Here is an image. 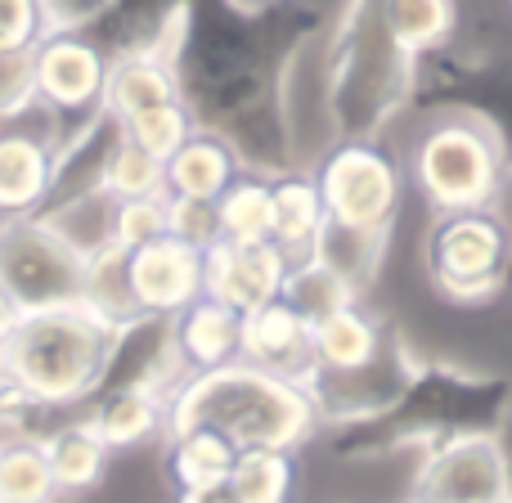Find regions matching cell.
Listing matches in <instances>:
<instances>
[{
  "instance_id": "obj_39",
  "label": "cell",
  "mask_w": 512,
  "mask_h": 503,
  "mask_svg": "<svg viewBox=\"0 0 512 503\" xmlns=\"http://www.w3.org/2000/svg\"><path fill=\"white\" fill-rule=\"evenodd\" d=\"M45 18V32H86L104 14H113L117 0H36Z\"/></svg>"
},
{
  "instance_id": "obj_20",
  "label": "cell",
  "mask_w": 512,
  "mask_h": 503,
  "mask_svg": "<svg viewBox=\"0 0 512 503\" xmlns=\"http://www.w3.org/2000/svg\"><path fill=\"white\" fill-rule=\"evenodd\" d=\"M239 171H243V162H239V153H234V144L225 140V135L198 126V131L167 158V194L216 203Z\"/></svg>"
},
{
  "instance_id": "obj_31",
  "label": "cell",
  "mask_w": 512,
  "mask_h": 503,
  "mask_svg": "<svg viewBox=\"0 0 512 503\" xmlns=\"http://www.w3.org/2000/svg\"><path fill=\"white\" fill-rule=\"evenodd\" d=\"M0 499L9 503H54L63 499L50 477V459H45L41 441L18 436V441L0 445Z\"/></svg>"
},
{
  "instance_id": "obj_28",
  "label": "cell",
  "mask_w": 512,
  "mask_h": 503,
  "mask_svg": "<svg viewBox=\"0 0 512 503\" xmlns=\"http://www.w3.org/2000/svg\"><path fill=\"white\" fill-rule=\"evenodd\" d=\"M216 221L225 243H270L274 230V189L261 171H239L221 198H216Z\"/></svg>"
},
{
  "instance_id": "obj_10",
  "label": "cell",
  "mask_w": 512,
  "mask_h": 503,
  "mask_svg": "<svg viewBox=\"0 0 512 503\" xmlns=\"http://www.w3.org/2000/svg\"><path fill=\"white\" fill-rule=\"evenodd\" d=\"M185 378L189 373L180 364L171 315H144L140 310V315L113 324L104 369H99V387L90 400L113 396V391H149V396L171 400Z\"/></svg>"
},
{
  "instance_id": "obj_12",
  "label": "cell",
  "mask_w": 512,
  "mask_h": 503,
  "mask_svg": "<svg viewBox=\"0 0 512 503\" xmlns=\"http://www.w3.org/2000/svg\"><path fill=\"white\" fill-rule=\"evenodd\" d=\"M126 279L144 315H180L189 301L203 297V252L162 234L126 252Z\"/></svg>"
},
{
  "instance_id": "obj_24",
  "label": "cell",
  "mask_w": 512,
  "mask_h": 503,
  "mask_svg": "<svg viewBox=\"0 0 512 503\" xmlns=\"http://www.w3.org/2000/svg\"><path fill=\"white\" fill-rule=\"evenodd\" d=\"M86 423L108 450H135V445H149L153 436H167V400L149 391H113L95 400Z\"/></svg>"
},
{
  "instance_id": "obj_43",
  "label": "cell",
  "mask_w": 512,
  "mask_h": 503,
  "mask_svg": "<svg viewBox=\"0 0 512 503\" xmlns=\"http://www.w3.org/2000/svg\"><path fill=\"white\" fill-rule=\"evenodd\" d=\"M499 450H504V472H508V503H512V414L504 418V427H499Z\"/></svg>"
},
{
  "instance_id": "obj_6",
  "label": "cell",
  "mask_w": 512,
  "mask_h": 503,
  "mask_svg": "<svg viewBox=\"0 0 512 503\" xmlns=\"http://www.w3.org/2000/svg\"><path fill=\"white\" fill-rule=\"evenodd\" d=\"M423 270L454 306H481L512 283V243L486 207L432 216L423 234Z\"/></svg>"
},
{
  "instance_id": "obj_5",
  "label": "cell",
  "mask_w": 512,
  "mask_h": 503,
  "mask_svg": "<svg viewBox=\"0 0 512 503\" xmlns=\"http://www.w3.org/2000/svg\"><path fill=\"white\" fill-rule=\"evenodd\" d=\"M508 162L504 131L481 108H445L409 144V180L432 216L486 207Z\"/></svg>"
},
{
  "instance_id": "obj_17",
  "label": "cell",
  "mask_w": 512,
  "mask_h": 503,
  "mask_svg": "<svg viewBox=\"0 0 512 503\" xmlns=\"http://www.w3.org/2000/svg\"><path fill=\"white\" fill-rule=\"evenodd\" d=\"M54 144L23 126H0V216H36L50 203Z\"/></svg>"
},
{
  "instance_id": "obj_23",
  "label": "cell",
  "mask_w": 512,
  "mask_h": 503,
  "mask_svg": "<svg viewBox=\"0 0 512 503\" xmlns=\"http://www.w3.org/2000/svg\"><path fill=\"white\" fill-rule=\"evenodd\" d=\"M45 225L68 243L81 261H95V256L113 252V225H117V198L108 189H90L77 198H59V203H45L41 212Z\"/></svg>"
},
{
  "instance_id": "obj_40",
  "label": "cell",
  "mask_w": 512,
  "mask_h": 503,
  "mask_svg": "<svg viewBox=\"0 0 512 503\" xmlns=\"http://www.w3.org/2000/svg\"><path fill=\"white\" fill-rule=\"evenodd\" d=\"M486 212L495 216V225L508 234V243H512V162L504 167V176H499V185H495V194H490Z\"/></svg>"
},
{
  "instance_id": "obj_25",
  "label": "cell",
  "mask_w": 512,
  "mask_h": 503,
  "mask_svg": "<svg viewBox=\"0 0 512 503\" xmlns=\"http://www.w3.org/2000/svg\"><path fill=\"white\" fill-rule=\"evenodd\" d=\"M239 459V445L225 441L212 427H185V432L167 436V472L176 490H198V486H225Z\"/></svg>"
},
{
  "instance_id": "obj_4",
  "label": "cell",
  "mask_w": 512,
  "mask_h": 503,
  "mask_svg": "<svg viewBox=\"0 0 512 503\" xmlns=\"http://www.w3.org/2000/svg\"><path fill=\"white\" fill-rule=\"evenodd\" d=\"M113 324L86 301L50 310H23L0 346V387L27 405H77L99 387Z\"/></svg>"
},
{
  "instance_id": "obj_36",
  "label": "cell",
  "mask_w": 512,
  "mask_h": 503,
  "mask_svg": "<svg viewBox=\"0 0 512 503\" xmlns=\"http://www.w3.org/2000/svg\"><path fill=\"white\" fill-rule=\"evenodd\" d=\"M167 234L189 248L207 252L221 243V221H216V203L203 198H171L167 194Z\"/></svg>"
},
{
  "instance_id": "obj_26",
  "label": "cell",
  "mask_w": 512,
  "mask_h": 503,
  "mask_svg": "<svg viewBox=\"0 0 512 503\" xmlns=\"http://www.w3.org/2000/svg\"><path fill=\"white\" fill-rule=\"evenodd\" d=\"M45 459H50V477L54 486H59V495H81V490H95L99 477H104L108 468V445L99 441V432L81 418V423H68L59 427V432H50L41 441Z\"/></svg>"
},
{
  "instance_id": "obj_27",
  "label": "cell",
  "mask_w": 512,
  "mask_h": 503,
  "mask_svg": "<svg viewBox=\"0 0 512 503\" xmlns=\"http://www.w3.org/2000/svg\"><path fill=\"white\" fill-rule=\"evenodd\" d=\"M387 239H391L387 230H360V225H337V221H328L310 256H315V261H324L328 270L337 274V279H346V283H351V288L364 297V288H369V283L378 279V270H382Z\"/></svg>"
},
{
  "instance_id": "obj_41",
  "label": "cell",
  "mask_w": 512,
  "mask_h": 503,
  "mask_svg": "<svg viewBox=\"0 0 512 503\" xmlns=\"http://www.w3.org/2000/svg\"><path fill=\"white\" fill-rule=\"evenodd\" d=\"M176 503H239L230 486H198V490H180Z\"/></svg>"
},
{
  "instance_id": "obj_21",
  "label": "cell",
  "mask_w": 512,
  "mask_h": 503,
  "mask_svg": "<svg viewBox=\"0 0 512 503\" xmlns=\"http://www.w3.org/2000/svg\"><path fill=\"white\" fill-rule=\"evenodd\" d=\"M270 189H274L270 243L288 256V261H306L328 225L315 176H310V171H283V176H270Z\"/></svg>"
},
{
  "instance_id": "obj_45",
  "label": "cell",
  "mask_w": 512,
  "mask_h": 503,
  "mask_svg": "<svg viewBox=\"0 0 512 503\" xmlns=\"http://www.w3.org/2000/svg\"><path fill=\"white\" fill-rule=\"evenodd\" d=\"M0 503H9V499H0Z\"/></svg>"
},
{
  "instance_id": "obj_44",
  "label": "cell",
  "mask_w": 512,
  "mask_h": 503,
  "mask_svg": "<svg viewBox=\"0 0 512 503\" xmlns=\"http://www.w3.org/2000/svg\"><path fill=\"white\" fill-rule=\"evenodd\" d=\"M54 503H68V499H54Z\"/></svg>"
},
{
  "instance_id": "obj_2",
  "label": "cell",
  "mask_w": 512,
  "mask_h": 503,
  "mask_svg": "<svg viewBox=\"0 0 512 503\" xmlns=\"http://www.w3.org/2000/svg\"><path fill=\"white\" fill-rule=\"evenodd\" d=\"M185 427H212L239 450H306L324 418L315 396L288 378L234 360L225 369L194 373L167 400V436Z\"/></svg>"
},
{
  "instance_id": "obj_38",
  "label": "cell",
  "mask_w": 512,
  "mask_h": 503,
  "mask_svg": "<svg viewBox=\"0 0 512 503\" xmlns=\"http://www.w3.org/2000/svg\"><path fill=\"white\" fill-rule=\"evenodd\" d=\"M45 36V18L36 0H0V54L32 50Z\"/></svg>"
},
{
  "instance_id": "obj_37",
  "label": "cell",
  "mask_w": 512,
  "mask_h": 503,
  "mask_svg": "<svg viewBox=\"0 0 512 503\" xmlns=\"http://www.w3.org/2000/svg\"><path fill=\"white\" fill-rule=\"evenodd\" d=\"M36 108V81H32V50L0 54V126L23 122Z\"/></svg>"
},
{
  "instance_id": "obj_30",
  "label": "cell",
  "mask_w": 512,
  "mask_h": 503,
  "mask_svg": "<svg viewBox=\"0 0 512 503\" xmlns=\"http://www.w3.org/2000/svg\"><path fill=\"white\" fill-rule=\"evenodd\" d=\"M279 297L288 301V306L297 310L306 324H319V319L337 315L342 306L360 301V292H355L346 279H337V274L328 270L324 261L306 256V261H292V265H288V279H283V292H279Z\"/></svg>"
},
{
  "instance_id": "obj_7",
  "label": "cell",
  "mask_w": 512,
  "mask_h": 503,
  "mask_svg": "<svg viewBox=\"0 0 512 503\" xmlns=\"http://www.w3.org/2000/svg\"><path fill=\"white\" fill-rule=\"evenodd\" d=\"M324 198L328 221L387 230L405 207V162L387 149V140H337L310 167Z\"/></svg>"
},
{
  "instance_id": "obj_29",
  "label": "cell",
  "mask_w": 512,
  "mask_h": 503,
  "mask_svg": "<svg viewBox=\"0 0 512 503\" xmlns=\"http://www.w3.org/2000/svg\"><path fill=\"white\" fill-rule=\"evenodd\" d=\"M301 477L297 450H239L225 486L239 503H292Z\"/></svg>"
},
{
  "instance_id": "obj_14",
  "label": "cell",
  "mask_w": 512,
  "mask_h": 503,
  "mask_svg": "<svg viewBox=\"0 0 512 503\" xmlns=\"http://www.w3.org/2000/svg\"><path fill=\"white\" fill-rule=\"evenodd\" d=\"M243 364L274 373V378H288L297 387H310V378H315L310 324L283 297L248 310L243 315Z\"/></svg>"
},
{
  "instance_id": "obj_22",
  "label": "cell",
  "mask_w": 512,
  "mask_h": 503,
  "mask_svg": "<svg viewBox=\"0 0 512 503\" xmlns=\"http://www.w3.org/2000/svg\"><path fill=\"white\" fill-rule=\"evenodd\" d=\"M378 9L382 23L400 41V50H409L418 63L459 45V27H463L459 0H378Z\"/></svg>"
},
{
  "instance_id": "obj_1",
  "label": "cell",
  "mask_w": 512,
  "mask_h": 503,
  "mask_svg": "<svg viewBox=\"0 0 512 503\" xmlns=\"http://www.w3.org/2000/svg\"><path fill=\"white\" fill-rule=\"evenodd\" d=\"M512 414V382L504 373L463 369L450 360H414L405 387L378 414L328 423L324 445L337 463H400L423 459L454 436H495Z\"/></svg>"
},
{
  "instance_id": "obj_11",
  "label": "cell",
  "mask_w": 512,
  "mask_h": 503,
  "mask_svg": "<svg viewBox=\"0 0 512 503\" xmlns=\"http://www.w3.org/2000/svg\"><path fill=\"white\" fill-rule=\"evenodd\" d=\"M36 108L54 117H90L104 108L108 59L86 32H45L32 45Z\"/></svg>"
},
{
  "instance_id": "obj_13",
  "label": "cell",
  "mask_w": 512,
  "mask_h": 503,
  "mask_svg": "<svg viewBox=\"0 0 512 503\" xmlns=\"http://www.w3.org/2000/svg\"><path fill=\"white\" fill-rule=\"evenodd\" d=\"M288 256L274 243H216L203 252V292L225 301L230 310H248L279 301L283 279H288Z\"/></svg>"
},
{
  "instance_id": "obj_19",
  "label": "cell",
  "mask_w": 512,
  "mask_h": 503,
  "mask_svg": "<svg viewBox=\"0 0 512 503\" xmlns=\"http://www.w3.org/2000/svg\"><path fill=\"white\" fill-rule=\"evenodd\" d=\"M171 99H185L180 90V68L167 50H131L122 59L108 63V81H104V113L113 117H135L153 104H171Z\"/></svg>"
},
{
  "instance_id": "obj_33",
  "label": "cell",
  "mask_w": 512,
  "mask_h": 503,
  "mask_svg": "<svg viewBox=\"0 0 512 503\" xmlns=\"http://www.w3.org/2000/svg\"><path fill=\"white\" fill-rule=\"evenodd\" d=\"M81 301H86L99 319H108V324H122V319L140 315V306H135V297H131V279H126L122 248L86 261V292H81Z\"/></svg>"
},
{
  "instance_id": "obj_18",
  "label": "cell",
  "mask_w": 512,
  "mask_h": 503,
  "mask_svg": "<svg viewBox=\"0 0 512 503\" xmlns=\"http://www.w3.org/2000/svg\"><path fill=\"white\" fill-rule=\"evenodd\" d=\"M171 328H176V351L189 378L243 360V315L207 292L189 301L180 315H171Z\"/></svg>"
},
{
  "instance_id": "obj_9",
  "label": "cell",
  "mask_w": 512,
  "mask_h": 503,
  "mask_svg": "<svg viewBox=\"0 0 512 503\" xmlns=\"http://www.w3.org/2000/svg\"><path fill=\"white\" fill-rule=\"evenodd\" d=\"M405 503H508L499 436H454L432 445L409 472Z\"/></svg>"
},
{
  "instance_id": "obj_16",
  "label": "cell",
  "mask_w": 512,
  "mask_h": 503,
  "mask_svg": "<svg viewBox=\"0 0 512 503\" xmlns=\"http://www.w3.org/2000/svg\"><path fill=\"white\" fill-rule=\"evenodd\" d=\"M126 140V126L122 117L113 113H90L54 144V185H50V203L59 198H77V194H90V189H104V176H108V162L113 153L122 149Z\"/></svg>"
},
{
  "instance_id": "obj_32",
  "label": "cell",
  "mask_w": 512,
  "mask_h": 503,
  "mask_svg": "<svg viewBox=\"0 0 512 503\" xmlns=\"http://www.w3.org/2000/svg\"><path fill=\"white\" fill-rule=\"evenodd\" d=\"M122 126H126V140L140 144L144 153H153V158H162V162H167L171 153H176L180 144H185L189 135L198 131V122H194V113H189L185 99L153 104V108H144V113L126 117Z\"/></svg>"
},
{
  "instance_id": "obj_34",
  "label": "cell",
  "mask_w": 512,
  "mask_h": 503,
  "mask_svg": "<svg viewBox=\"0 0 512 503\" xmlns=\"http://www.w3.org/2000/svg\"><path fill=\"white\" fill-rule=\"evenodd\" d=\"M104 189L113 198H158V194H167V162L144 153L140 144L122 140V149L108 162Z\"/></svg>"
},
{
  "instance_id": "obj_3",
  "label": "cell",
  "mask_w": 512,
  "mask_h": 503,
  "mask_svg": "<svg viewBox=\"0 0 512 503\" xmlns=\"http://www.w3.org/2000/svg\"><path fill=\"white\" fill-rule=\"evenodd\" d=\"M418 59L400 50L378 0H342L328 18V108L337 140H382L414 104Z\"/></svg>"
},
{
  "instance_id": "obj_42",
  "label": "cell",
  "mask_w": 512,
  "mask_h": 503,
  "mask_svg": "<svg viewBox=\"0 0 512 503\" xmlns=\"http://www.w3.org/2000/svg\"><path fill=\"white\" fill-rule=\"evenodd\" d=\"M23 319V306H18L14 297H9L5 288H0V346H5V337L14 333V324Z\"/></svg>"
},
{
  "instance_id": "obj_8",
  "label": "cell",
  "mask_w": 512,
  "mask_h": 503,
  "mask_svg": "<svg viewBox=\"0 0 512 503\" xmlns=\"http://www.w3.org/2000/svg\"><path fill=\"white\" fill-rule=\"evenodd\" d=\"M0 288L23 310L72 306L86 292V261L41 216H0Z\"/></svg>"
},
{
  "instance_id": "obj_15",
  "label": "cell",
  "mask_w": 512,
  "mask_h": 503,
  "mask_svg": "<svg viewBox=\"0 0 512 503\" xmlns=\"http://www.w3.org/2000/svg\"><path fill=\"white\" fill-rule=\"evenodd\" d=\"M310 337H315V378H346L373 369L396 333L382 324V315L364 310V301H351L337 315L310 324Z\"/></svg>"
},
{
  "instance_id": "obj_35",
  "label": "cell",
  "mask_w": 512,
  "mask_h": 503,
  "mask_svg": "<svg viewBox=\"0 0 512 503\" xmlns=\"http://www.w3.org/2000/svg\"><path fill=\"white\" fill-rule=\"evenodd\" d=\"M167 234V194L158 198H117V225H113V243L122 252H135L144 243Z\"/></svg>"
}]
</instances>
